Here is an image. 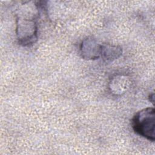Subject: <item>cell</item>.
Returning <instances> with one entry per match:
<instances>
[{"instance_id": "2", "label": "cell", "mask_w": 155, "mask_h": 155, "mask_svg": "<svg viewBox=\"0 0 155 155\" xmlns=\"http://www.w3.org/2000/svg\"><path fill=\"white\" fill-rule=\"evenodd\" d=\"M16 33L20 45L26 47L35 44L38 40V25L35 17L18 16Z\"/></svg>"}, {"instance_id": "3", "label": "cell", "mask_w": 155, "mask_h": 155, "mask_svg": "<svg viewBox=\"0 0 155 155\" xmlns=\"http://www.w3.org/2000/svg\"><path fill=\"white\" fill-rule=\"evenodd\" d=\"M101 44L96 39L88 37L81 42L80 51L81 56L86 60H96L101 57Z\"/></svg>"}, {"instance_id": "4", "label": "cell", "mask_w": 155, "mask_h": 155, "mask_svg": "<svg viewBox=\"0 0 155 155\" xmlns=\"http://www.w3.org/2000/svg\"><path fill=\"white\" fill-rule=\"evenodd\" d=\"M122 53V49L120 46L107 44H101V57L106 62H112L119 58Z\"/></svg>"}, {"instance_id": "1", "label": "cell", "mask_w": 155, "mask_h": 155, "mask_svg": "<svg viewBox=\"0 0 155 155\" xmlns=\"http://www.w3.org/2000/svg\"><path fill=\"white\" fill-rule=\"evenodd\" d=\"M134 132L148 140H155V110L147 107L137 112L131 120Z\"/></svg>"}]
</instances>
